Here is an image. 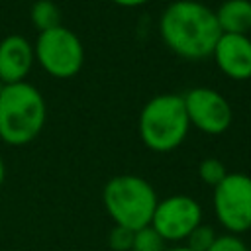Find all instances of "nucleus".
I'll return each mask as SVG.
<instances>
[{"mask_svg":"<svg viewBox=\"0 0 251 251\" xmlns=\"http://www.w3.org/2000/svg\"><path fill=\"white\" fill-rule=\"evenodd\" d=\"M159 33L165 45L182 59H206L222 35L216 12L198 0H176L159 18Z\"/></svg>","mask_w":251,"mask_h":251,"instance_id":"nucleus-1","label":"nucleus"},{"mask_svg":"<svg viewBox=\"0 0 251 251\" xmlns=\"http://www.w3.org/2000/svg\"><path fill=\"white\" fill-rule=\"evenodd\" d=\"M45 100L41 92L22 80L0 90V139L20 147L33 141L45 126Z\"/></svg>","mask_w":251,"mask_h":251,"instance_id":"nucleus-2","label":"nucleus"},{"mask_svg":"<svg viewBox=\"0 0 251 251\" xmlns=\"http://www.w3.org/2000/svg\"><path fill=\"white\" fill-rule=\"evenodd\" d=\"M157 202L159 198L151 182L137 175L112 176L102 188V204L114 226L131 231L151 226Z\"/></svg>","mask_w":251,"mask_h":251,"instance_id":"nucleus-3","label":"nucleus"},{"mask_svg":"<svg viewBox=\"0 0 251 251\" xmlns=\"http://www.w3.org/2000/svg\"><path fill=\"white\" fill-rule=\"evenodd\" d=\"M188 127L190 122L180 94H157L141 108L139 137L151 151L169 153L176 149L184 141Z\"/></svg>","mask_w":251,"mask_h":251,"instance_id":"nucleus-4","label":"nucleus"},{"mask_svg":"<svg viewBox=\"0 0 251 251\" xmlns=\"http://www.w3.org/2000/svg\"><path fill=\"white\" fill-rule=\"evenodd\" d=\"M33 55L39 65L55 78L75 76L84 63V47L80 37L65 25L39 31L33 45Z\"/></svg>","mask_w":251,"mask_h":251,"instance_id":"nucleus-5","label":"nucleus"},{"mask_svg":"<svg viewBox=\"0 0 251 251\" xmlns=\"http://www.w3.org/2000/svg\"><path fill=\"white\" fill-rule=\"evenodd\" d=\"M214 214L227 233L241 235L251 229V176L245 173H227L214 186Z\"/></svg>","mask_w":251,"mask_h":251,"instance_id":"nucleus-6","label":"nucleus"},{"mask_svg":"<svg viewBox=\"0 0 251 251\" xmlns=\"http://www.w3.org/2000/svg\"><path fill=\"white\" fill-rule=\"evenodd\" d=\"M202 224V206L188 194H173L157 202L151 227L169 243L182 241Z\"/></svg>","mask_w":251,"mask_h":251,"instance_id":"nucleus-7","label":"nucleus"},{"mask_svg":"<svg viewBox=\"0 0 251 251\" xmlns=\"http://www.w3.org/2000/svg\"><path fill=\"white\" fill-rule=\"evenodd\" d=\"M190 126L210 135H220L231 126V106L224 94L208 86L190 88L182 94Z\"/></svg>","mask_w":251,"mask_h":251,"instance_id":"nucleus-8","label":"nucleus"},{"mask_svg":"<svg viewBox=\"0 0 251 251\" xmlns=\"http://www.w3.org/2000/svg\"><path fill=\"white\" fill-rule=\"evenodd\" d=\"M212 57L229 78L245 80L251 76V39L247 35L222 33Z\"/></svg>","mask_w":251,"mask_h":251,"instance_id":"nucleus-9","label":"nucleus"},{"mask_svg":"<svg viewBox=\"0 0 251 251\" xmlns=\"http://www.w3.org/2000/svg\"><path fill=\"white\" fill-rule=\"evenodd\" d=\"M33 45L24 35H8L0 41V80L22 82L33 65Z\"/></svg>","mask_w":251,"mask_h":251,"instance_id":"nucleus-10","label":"nucleus"},{"mask_svg":"<svg viewBox=\"0 0 251 251\" xmlns=\"http://www.w3.org/2000/svg\"><path fill=\"white\" fill-rule=\"evenodd\" d=\"M222 33L247 35L251 29V0H226L216 10Z\"/></svg>","mask_w":251,"mask_h":251,"instance_id":"nucleus-11","label":"nucleus"},{"mask_svg":"<svg viewBox=\"0 0 251 251\" xmlns=\"http://www.w3.org/2000/svg\"><path fill=\"white\" fill-rule=\"evenodd\" d=\"M31 22L39 31H47L51 27L61 25V12L59 6L51 0H37L31 6Z\"/></svg>","mask_w":251,"mask_h":251,"instance_id":"nucleus-12","label":"nucleus"},{"mask_svg":"<svg viewBox=\"0 0 251 251\" xmlns=\"http://www.w3.org/2000/svg\"><path fill=\"white\" fill-rule=\"evenodd\" d=\"M167 249V241L151 227H141L133 233V243H131V251H165Z\"/></svg>","mask_w":251,"mask_h":251,"instance_id":"nucleus-13","label":"nucleus"},{"mask_svg":"<svg viewBox=\"0 0 251 251\" xmlns=\"http://www.w3.org/2000/svg\"><path fill=\"white\" fill-rule=\"evenodd\" d=\"M198 175H200V178H202V182H206L208 186H218L226 176H227V169H226V165L220 161V159H216V157H206V159H202L200 161V165H198Z\"/></svg>","mask_w":251,"mask_h":251,"instance_id":"nucleus-14","label":"nucleus"},{"mask_svg":"<svg viewBox=\"0 0 251 251\" xmlns=\"http://www.w3.org/2000/svg\"><path fill=\"white\" fill-rule=\"evenodd\" d=\"M216 231H214V227L212 226H208V224H200L198 227H194L190 233H188V237L184 239L186 243V247L188 249H192V251H208V247L214 243V239H216Z\"/></svg>","mask_w":251,"mask_h":251,"instance_id":"nucleus-15","label":"nucleus"},{"mask_svg":"<svg viewBox=\"0 0 251 251\" xmlns=\"http://www.w3.org/2000/svg\"><path fill=\"white\" fill-rule=\"evenodd\" d=\"M133 233L127 227L122 226H114L112 231L108 233V245L112 251H131V243H133Z\"/></svg>","mask_w":251,"mask_h":251,"instance_id":"nucleus-16","label":"nucleus"},{"mask_svg":"<svg viewBox=\"0 0 251 251\" xmlns=\"http://www.w3.org/2000/svg\"><path fill=\"white\" fill-rule=\"evenodd\" d=\"M208 251H249V249L239 235L224 233V235H216V239L208 247Z\"/></svg>","mask_w":251,"mask_h":251,"instance_id":"nucleus-17","label":"nucleus"},{"mask_svg":"<svg viewBox=\"0 0 251 251\" xmlns=\"http://www.w3.org/2000/svg\"><path fill=\"white\" fill-rule=\"evenodd\" d=\"M112 2H116L118 6H124V8H135V6H141L149 0H112Z\"/></svg>","mask_w":251,"mask_h":251,"instance_id":"nucleus-18","label":"nucleus"},{"mask_svg":"<svg viewBox=\"0 0 251 251\" xmlns=\"http://www.w3.org/2000/svg\"><path fill=\"white\" fill-rule=\"evenodd\" d=\"M4 178H6V165H4V161H2V157H0V186H2Z\"/></svg>","mask_w":251,"mask_h":251,"instance_id":"nucleus-19","label":"nucleus"},{"mask_svg":"<svg viewBox=\"0 0 251 251\" xmlns=\"http://www.w3.org/2000/svg\"><path fill=\"white\" fill-rule=\"evenodd\" d=\"M165 251H192V249H188L186 245H176V247H167Z\"/></svg>","mask_w":251,"mask_h":251,"instance_id":"nucleus-20","label":"nucleus"}]
</instances>
